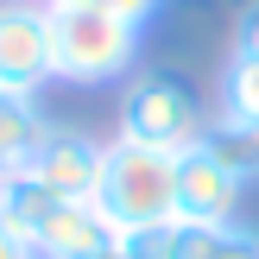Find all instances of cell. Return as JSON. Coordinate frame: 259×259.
<instances>
[{"label":"cell","instance_id":"1","mask_svg":"<svg viewBox=\"0 0 259 259\" xmlns=\"http://www.w3.org/2000/svg\"><path fill=\"white\" fill-rule=\"evenodd\" d=\"M45 32H51V82L101 89L133 70L146 25L101 13V7H82V0H45Z\"/></svg>","mask_w":259,"mask_h":259},{"label":"cell","instance_id":"2","mask_svg":"<svg viewBox=\"0 0 259 259\" xmlns=\"http://www.w3.org/2000/svg\"><path fill=\"white\" fill-rule=\"evenodd\" d=\"M95 202L108 215L114 234H139V228H164L177 215V158L158 146L114 133L101 146V177H95Z\"/></svg>","mask_w":259,"mask_h":259},{"label":"cell","instance_id":"3","mask_svg":"<svg viewBox=\"0 0 259 259\" xmlns=\"http://www.w3.org/2000/svg\"><path fill=\"white\" fill-rule=\"evenodd\" d=\"M202 133H209V114L190 95L184 76L146 70V76L126 82V95H120V139H139V146H158L171 158H184L190 146H202Z\"/></svg>","mask_w":259,"mask_h":259},{"label":"cell","instance_id":"4","mask_svg":"<svg viewBox=\"0 0 259 259\" xmlns=\"http://www.w3.org/2000/svg\"><path fill=\"white\" fill-rule=\"evenodd\" d=\"M51 82L45 0H0V95H38Z\"/></svg>","mask_w":259,"mask_h":259},{"label":"cell","instance_id":"5","mask_svg":"<svg viewBox=\"0 0 259 259\" xmlns=\"http://www.w3.org/2000/svg\"><path fill=\"white\" fill-rule=\"evenodd\" d=\"M240 177H228L202 146L177 158V215L171 222H240Z\"/></svg>","mask_w":259,"mask_h":259},{"label":"cell","instance_id":"6","mask_svg":"<svg viewBox=\"0 0 259 259\" xmlns=\"http://www.w3.org/2000/svg\"><path fill=\"white\" fill-rule=\"evenodd\" d=\"M25 171H38L63 202H89L95 196V177H101V139L70 133V126H51V139L38 146V158L25 164Z\"/></svg>","mask_w":259,"mask_h":259},{"label":"cell","instance_id":"7","mask_svg":"<svg viewBox=\"0 0 259 259\" xmlns=\"http://www.w3.org/2000/svg\"><path fill=\"white\" fill-rule=\"evenodd\" d=\"M158 259H259V228H247V222H171Z\"/></svg>","mask_w":259,"mask_h":259},{"label":"cell","instance_id":"8","mask_svg":"<svg viewBox=\"0 0 259 259\" xmlns=\"http://www.w3.org/2000/svg\"><path fill=\"white\" fill-rule=\"evenodd\" d=\"M108 240H114V228H108V215L95 202H57V215L32 240V253L38 259H95Z\"/></svg>","mask_w":259,"mask_h":259},{"label":"cell","instance_id":"9","mask_svg":"<svg viewBox=\"0 0 259 259\" xmlns=\"http://www.w3.org/2000/svg\"><path fill=\"white\" fill-rule=\"evenodd\" d=\"M57 202L63 196L38 171H25V164H13V171L0 177V222H7L19 240H38V234H45V222L57 215Z\"/></svg>","mask_w":259,"mask_h":259},{"label":"cell","instance_id":"10","mask_svg":"<svg viewBox=\"0 0 259 259\" xmlns=\"http://www.w3.org/2000/svg\"><path fill=\"white\" fill-rule=\"evenodd\" d=\"M202 152L222 164L240 184H259V120H234V114H215L209 133H202Z\"/></svg>","mask_w":259,"mask_h":259},{"label":"cell","instance_id":"11","mask_svg":"<svg viewBox=\"0 0 259 259\" xmlns=\"http://www.w3.org/2000/svg\"><path fill=\"white\" fill-rule=\"evenodd\" d=\"M45 139H51V120L38 108V95H0V158H7V171L32 164Z\"/></svg>","mask_w":259,"mask_h":259},{"label":"cell","instance_id":"12","mask_svg":"<svg viewBox=\"0 0 259 259\" xmlns=\"http://www.w3.org/2000/svg\"><path fill=\"white\" fill-rule=\"evenodd\" d=\"M222 114H234V120H259V57H228L222 70Z\"/></svg>","mask_w":259,"mask_h":259},{"label":"cell","instance_id":"13","mask_svg":"<svg viewBox=\"0 0 259 259\" xmlns=\"http://www.w3.org/2000/svg\"><path fill=\"white\" fill-rule=\"evenodd\" d=\"M171 228V222H164ZM164 228H139V234H114L108 247H101L95 259H158V247H164Z\"/></svg>","mask_w":259,"mask_h":259},{"label":"cell","instance_id":"14","mask_svg":"<svg viewBox=\"0 0 259 259\" xmlns=\"http://www.w3.org/2000/svg\"><path fill=\"white\" fill-rule=\"evenodd\" d=\"M234 51H240V57H259V0L240 7V19H234Z\"/></svg>","mask_w":259,"mask_h":259},{"label":"cell","instance_id":"15","mask_svg":"<svg viewBox=\"0 0 259 259\" xmlns=\"http://www.w3.org/2000/svg\"><path fill=\"white\" fill-rule=\"evenodd\" d=\"M82 7H101V13H120V19H133V25H146L152 13L164 7V0H82Z\"/></svg>","mask_w":259,"mask_h":259},{"label":"cell","instance_id":"16","mask_svg":"<svg viewBox=\"0 0 259 259\" xmlns=\"http://www.w3.org/2000/svg\"><path fill=\"white\" fill-rule=\"evenodd\" d=\"M0 259H38V253H32V240H19L7 222H0Z\"/></svg>","mask_w":259,"mask_h":259}]
</instances>
